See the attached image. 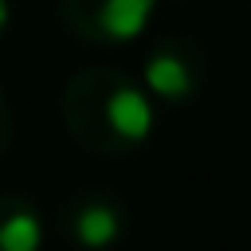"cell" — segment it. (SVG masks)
Segmentation results:
<instances>
[{
	"mask_svg": "<svg viewBox=\"0 0 251 251\" xmlns=\"http://www.w3.org/2000/svg\"><path fill=\"white\" fill-rule=\"evenodd\" d=\"M43 227L31 212H12L0 227V251H39Z\"/></svg>",
	"mask_w": 251,
	"mask_h": 251,
	"instance_id": "obj_5",
	"label": "cell"
},
{
	"mask_svg": "<svg viewBox=\"0 0 251 251\" xmlns=\"http://www.w3.org/2000/svg\"><path fill=\"white\" fill-rule=\"evenodd\" d=\"M118 227H122V220H118V212H114L110 204H90V208H82L78 220H75V235H78L86 247H106V243H114Z\"/></svg>",
	"mask_w": 251,
	"mask_h": 251,
	"instance_id": "obj_2",
	"label": "cell"
},
{
	"mask_svg": "<svg viewBox=\"0 0 251 251\" xmlns=\"http://www.w3.org/2000/svg\"><path fill=\"white\" fill-rule=\"evenodd\" d=\"M106 122L114 126V133H122V137H129V141H141V137L149 133V126H153V110H149V102H145L141 90L118 86V90L106 98Z\"/></svg>",
	"mask_w": 251,
	"mask_h": 251,
	"instance_id": "obj_1",
	"label": "cell"
},
{
	"mask_svg": "<svg viewBox=\"0 0 251 251\" xmlns=\"http://www.w3.org/2000/svg\"><path fill=\"white\" fill-rule=\"evenodd\" d=\"M149 86L165 98H184L192 90V75L176 55H153L149 63Z\"/></svg>",
	"mask_w": 251,
	"mask_h": 251,
	"instance_id": "obj_4",
	"label": "cell"
},
{
	"mask_svg": "<svg viewBox=\"0 0 251 251\" xmlns=\"http://www.w3.org/2000/svg\"><path fill=\"white\" fill-rule=\"evenodd\" d=\"M8 24V0H0V27Z\"/></svg>",
	"mask_w": 251,
	"mask_h": 251,
	"instance_id": "obj_6",
	"label": "cell"
},
{
	"mask_svg": "<svg viewBox=\"0 0 251 251\" xmlns=\"http://www.w3.org/2000/svg\"><path fill=\"white\" fill-rule=\"evenodd\" d=\"M149 12H153V0H110L102 12V24L114 39H129L145 27Z\"/></svg>",
	"mask_w": 251,
	"mask_h": 251,
	"instance_id": "obj_3",
	"label": "cell"
}]
</instances>
